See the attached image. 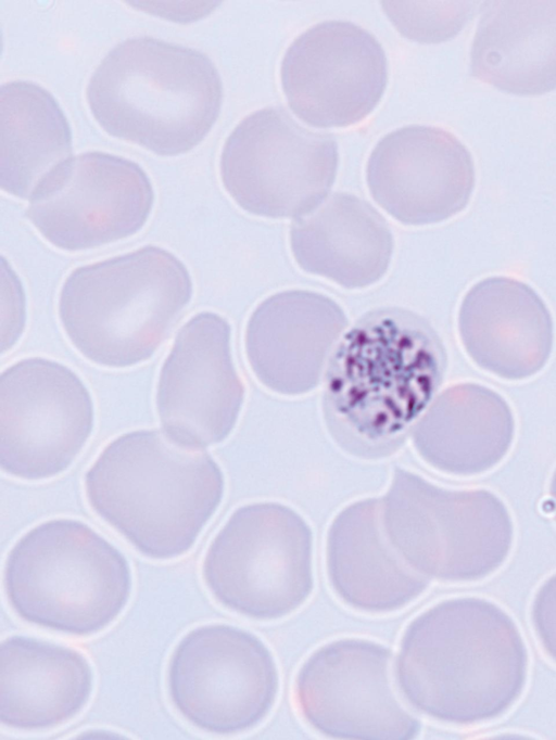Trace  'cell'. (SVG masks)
Here are the masks:
<instances>
[{
    "label": "cell",
    "mask_w": 556,
    "mask_h": 740,
    "mask_svg": "<svg viewBox=\"0 0 556 740\" xmlns=\"http://www.w3.org/2000/svg\"><path fill=\"white\" fill-rule=\"evenodd\" d=\"M528 654L511 617L491 601H443L407 627L397 659L406 698L437 719L470 725L505 713L522 692Z\"/></svg>",
    "instance_id": "obj_1"
},
{
    "label": "cell",
    "mask_w": 556,
    "mask_h": 740,
    "mask_svg": "<svg viewBox=\"0 0 556 740\" xmlns=\"http://www.w3.org/2000/svg\"><path fill=\"white\" fill-rule=\"evenodd\" d=\"M89 505L139 552L185 554L218 508L224 476L202 449L159 430L118 436L85 475Z\"/></svg>",
    "instance_id": "obj_2"
},
{
    "label": "cell",
    "mask_w": 556,
    "mask_h": 740,
    "mask_svg": "<svg viewBox=\"0 0 556 740\" xmlns=\"http://www.w3.org/2000/svg\"><path fill=\"white\" fill-rule=\"evenodd\" d=\"M86 95L109 135L173 156L190 151L210 132L220 112L223 85L204 53L135 37L106 54Z\"/></svg>",
    "instance_id": "obj_3"
},
{
    "label": "cell",
    "mask_w": 556,
    "mask_h": 740,
    "mask_svg": "<svg viewBox=\"0 0 556 740\" xmlns=\"http://www.w3.org/2000/svg\"><path fill=\"white\" fill-rule=\"evenodd\" d=\"M188 269L153 245L76 268L59 296V317L90 361L125 368L149 359L190 302Z\"/></svg>",
    "instance_id": "obj_4"
},
{
    "label": "cell",
    "mask_w": 556,
    "mask_h": 740,
    "mask_svg": "<svg viewBox=\"0 0 556 740\" xmlns=\"http://www.w3.org/2000/svg\"><path fill=\"white\" fill-rule=\"evenodd\" d=\"M4 586L25 622L63 634L87 636L109 626L131 590L127 560L87 524L46 521L10 550Z\"/></svg>",
    "instance_id": "obj_5"
},
{
    "label": "cell",
    "mask_w": 556,
    "mask_h": 740,
    "mask_svg": "<svg viewBox=\"0 0 556 740\" xmlns=\"http://www.w3.org/2000/svg\"><path fill=\"white\" fill-rule=\"evenodd\" d=\"M381 509L390 544L422 575L480 579L497 570L511 548L509 512L485 489H445L396 469Z\"/></svg>",
    "instance_id": "obj_6"
},
{
    "label": "cell",
    "mask_w": 556,
    "mask_h": 740,
    "mask_svg": "<svg viewBox=\"0 0 556 740\" xmlns=\"http://www.w3.org/2000/svg\"><path fill=\"white\" fill-rule=\"evenodd\" d=\"M202 574L213 597L239 614H289L313 587L312 533L300 514L276 502L238 508L211 541Z\"/></svg>",
    "instance_id": "obj_7"
},
{
    "label": "cell",
    "mask_w": 556,
    "mask_h": 740,
    "mask_svg": "<svg viewBox=\"0 0 556 740\" xmlns=\"http://www.w3.org/2000/svg\"><path fill=\"white\" fill-rule=\"evenodd\" d=\"M339 162L331 133L298 124L281 106L244 117L225 141L223 186L245 212L267 218L301 217L330 191Z\"/></svg>",
    "instance_id": "obj_8"
},
{
    "label": "cell",
    "mask_w": 556,
    "mask_h": 740,
    "mask_svg": "<svg viewBox=\"0 0 556 740\" xmlns=\"http://www.w3.org/2000/svg\"><path fill=\"white\" fill-rule=\"evenodd\" d=\"M277 671L266 646L226 624L186 634L168 663L167 687L175 709L206 732L232 735L257 724L277 691Z\"/></svg>",
    "instance_id": "obj_9"
},
{
    "label": "cell",
    "mask_w": 556,
    "mask_h": 740,
    "mask_svg": "<svg viewBox=\"0 0 556 740\" xmlns=\"http://www.w3.org/2000/svg\"><path fill=\"white\" fill-rule=\"evenodd\" d=\"M91 396L71 369L31 357L0 379V463L24 480L52 477L74 461L93 428Z\"/></svg>",
    "instance_id": "obj_10"
},
{
    "label": "cell",
    "mask_w": 556,
    "mask_h": 740,
    "mask_svg": "<svg viewBox=\"0 0 556 740\" xmlns=\"http://www.w3.org/2000/svg\"><path fill=\"white\" fill-rule=\"evenodd\" d=\"M154 192L135 162L103 152L67 158L38 184L26 212L40 234L64 251L109 244L146 224Z\"/></svg>",
    "instance_id": "obj_11"
},
{
    "label": "cell",
    "mask_w": 556,
    "mask_h": 740,
    "mask_svg": "<svg viewBox=\"0 0 556 740\" xmlns=\"http://www.w3.org/2000/svg\"><path fill=\"white\" fill-rule=\"evenodd\" d=\"M291 111L320 128L362 122L387 87L388 63L380 42L348 21L318 23L298 36L280 67Z\"/></svg>",
    "instance_id": "obj_12"
},
{
    "label": "cell",
    "mask_w": 556,
    "mask_h": 740,
    "mask_svg": "<svg viewBox=\"0 0 556 740\" xmlns=\"http://www.w3.org/2000/svg\"><path fill=\"white\" fill-rule=\"evenodd\" d=\"M390 651L363 639H340L313 653L300 669L301 712L320 732L339 738L403 740L418 722L397 701Z\"/></svg>",
    "instance_id": "obj_13"
},
{
    "label": "cell",
    "mask_w": 556,
    "mask_h": 740,
    "mask_svg": "<svg viewBox=\"0 0 556 740\" xmlns=\"http://www.w3.org/2000/svg\"><path fill=\"white\" fill-rule=\"evenodd\" d=\"M230 326L203 311L176 335L159 378L156 408L164 432L178 443L203 447L232 431L244 396L230 348Z\"/></svg>",
    "instance_id": "obj_14"
},
{
    "label": "cell",
    "mask_w": 556,
    "mask_h": 740,
    "mask_svg": "<svg viewBox=\"0 0 556 740\" xmlns=\"http://www.w3.org/2000/svg\"><path fill=\"white\" fill-rule=\"evenodd\" d=\"M372 199L404 225L446 220L468 204L475 165L468 149L452 132L409 125L379 140L367 162Z\"/></svg>",
    "instance_id": "obj_15"
},
{
    "label": "cell",
    "mask_w": 556,
    "mask_h": 740,
    "mask_svg": "<svg viewBox=\"0 0 556 740\" xmlns=\"http://www.w3.org/2000/svg\"><path fill=\"white\" fill-rule=\"evenodd\" d=\"M348 326L341 307L320 293L290 290L264 299L244 333L248 362L268 390L288 396L317 386Z\"/></svg>",
    "instance_id": "obj_16"
},
{
    "label": "cell",
    "mask_w": 556,
    "mask_h": 740,
    "mask_svg": "<svg viewBox=\"0 0 556 740\" xmlns=\"http://www.w3.org/2000/svg\"><path fill=\"white\" fill-rule=\"evenodd\" d=\"M458 331L468 356L506 380L538 373L553 348L547 306L528 284L506 277H490L470 288L459 307Z\"/></svg>",
    "instance_id": "obj_17"
},
{
    "label": "cell",
    "mask_w": 556,
    "mask_h": 740,
    "mask_svg": "<svg viewBox=\"0 0 556 740\" xmlns=\"http://www.w3.org/2000/svg\"><path fill=\"white\" fill-rule=\"evenodd\" d=\"M290 246L305 272L346 289H361L387 272L393 237L374 206L356 195L337 192L294 220Z\"/></svg>",
    "instance_id": "obj_18"
},
{
    "label": "cell",
    "mask_w": 556,
    "mask_h": 740,
    "mask_svg": "<svg viewBox=\"0 0 556 740\" xmlns=\"http://www.w3.org/2000/svg\"><path fill=\"white\" fill-rule=\"evenodd\" d=\"M381 501H355L333 519L327 535L326 563L337 594L367 612L406 605L427 586L390 544L382 524Z\"/></svg>",
    "instance_id": "obj_19"
},
{
    "label": "cell",
    "mask_w": 556,
    "mask_h": 740,
    "mask_svg": "<svg viewBox=\"0 0 556 740\" xmlns=\"http://www.w3.org/2000/svg\"><path fill=\"white\" fill-rule=\"evenodd\" d=\"M470 74L496 89L538 95L556 89V0L485 1Z\"/></svg>",
    "instance_id": "obj_20"
},
{
    "label": "cell",
    "mask_w": 556,
    "mask_h": 740,
    "mask_svg": "<svg viewBox=\"0 0 556 740\" xmlns=\"http://www.w3.org/2000/svg\"><path fill=\"white\" fill-rule=\"evenodd\" d=\"M92 671L84 654L53 642L12 636L0 648V718L23 730L56 727L89 700Z\"/></svg>",
    "instance_id": "obj_21"
},
{
    "label": "cell",
    "mask_w": 556,
    "mask_h": 740,
    "mask_svg": "<svg viewBox=\"0 0 556 740\" xmlns=\"http://www.w3.org/2000/svg\"><path fill=\"white\" fill-rule=\"evenodd\" d=\"M515 422L506 400L489 387L462 383L443 391L416 422L413 444L432 468L470 476L508 452Z\"/></svg>",
    "instance_id": "obj_22"
},
{
    "label": "cell",
    "mask_w": 556,
    "mask_h": 740,
    "mask_svg": "<svg viewBox=\"0 0 556 740\" xmlns=\"http://www.w3.org/2000/svg\"><path fill=\"white\" fill-rule=\"evenodd\" d=\"M0 184L29 199L43 178L70 158V124L53 95L31 81H11L0 90Z\"/></svg>",
    "instance_id": "obj_23"
},
{
    "label": "cell",
    "mask_w": 556,
    "mask_h": 740,
    "mask_svg": "<svg viewBox=\"0 0 556 740\" xmlns=\"http://www.w3.org/2000/svg\"><path fill=\"white\" fill-rule=\"evenodd\" d=\"M471 1H382V10L405 38L437 43L456 36L473 13Z\"/></svg>",
    "instance_id": "obj_24"
},
{
    "label": "cell",
    "mask_w": 556,
    "mask_h": 740,
    "mask_svg": "<svg viewBox=\"0 0 556 740\" xmlns=\"http://www.w3.org/2000/svg\"><path fill=\"white\" fill-rule=\"evenodd\" d=\"M2 297L8 301V311L2 312V352L18 340L25 322V299L18 278L2 258Z\"/></svg>",
    "instance_id": "obj_25"
},
{
    "label": "cell",
    "mask_w": 556,
    "mask_h": 740,
    "mask_svg": "<svg viewBox=\"0 0 556 740\" xmlns=\"http://www.w3.org/2000/svg\"><path fill=\"white\" fill-rule=\"evenodd\" d=\"M532 621L542 646L556 661V574L538 590L532 605Z\"/></svg>",
    "instance_id": "obj_26"
},
{
    "label": "cell",
    "mask_w": 556,
    "mask_h": 740,
    "mask_svg": "<svg viewBox=\"0 0 556 740\" xmlns=\"http://www.w3.org/2000/svg\"><path fill=\"white\" fill-rule=\"evenodd\" d=\"M549 490H551V496H552V500H553V503H554V510H555V513H556V470H555L554 475H553V477H552L551 489H549Z\"/></svg>",
    "instance_id": "obj_27"
}]
</instances>
